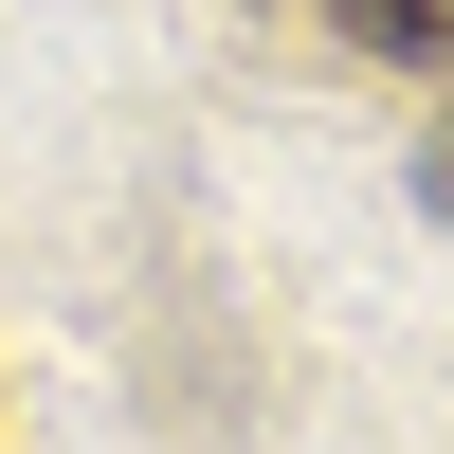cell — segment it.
<instances>
[{
  "mask_svg": "<svg viewBox=\"0 0 454 454\" xmlns=\"http://www.w3.org/2000/svg\"><path fill=\"white\" fill-rule=\"evenodd\" d=\"M419 200L454 218V109H436V128H419Z\"/></svg>",
  "mask_w": 454,
  "mask_h": 454,
  "instance_id": "2",
  "label": "cell"
},
{
  "mask_svg": "<svg viewBox=\"0 0 454 454\" xmlns=\"http://www.w3.org/2000/svg\"><path fill=\"white\" fill-rule=\"evenodd\" d=\"M327 19H346L382 73H454V0H327Z\"/></svg>",
  "mask_w": 454,
  "mask_h": 454,
  "instance_id": "1",
  "label": "cell"
}]
</instances>
